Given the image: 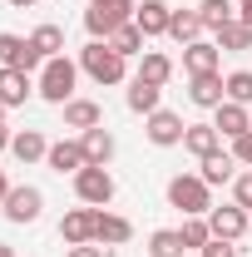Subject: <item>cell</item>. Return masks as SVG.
I'll use <instances>...</instances> for the list:
<instances>
[{"label":"cell","instance_id":"cell-11","mask_svg":"<svg viewBox=\"0 0 252 257\" xmlns=\"http://www.w3.org/2000/svg\"><path fill=\"white\" fill-rule=\"evenodd\" d=\"M45 163H50V173H79V168H89V159H84V144L79 139H60V144H50V154H45Z\"/></svg>","mask_w":252,"mask_h":257},{"label":"cell","instance_id":"cell-21","mask_svg":"<svg viewBox=\"0 0 252 257\" xmlns=\"http://www.w3.org/2000/svg\"><path fill=\"white\" fill-rule=\"evenodd\" d=\"M134 79H144V84H158V89H163V84L173 79V60H168L163 50H144V55H139V74H134Z\"/></svg>","mask_w":252,"mask_h":257},{"label":"cell","instance_id":"cell-4","mask_svg":"<svg viewBox=\"0 0 252 257\" xmlns=\"http://www.w3.org/2000/svg\"><path fill=\"white\" fill-rule=\"evenodd\" d=\"M134 10H139L134 0H89V10H84V30H89V40H109L119 25L134 20Z\"/></svg>","mask_w":252,"mask_h":257},{"label":"cell","instance_id":"cell-7","mask_svg":"<svg viewBox=\"0 0 252 257\" xmlns=\"http://www.w3.org/2000/svg\"><path fill=\"white\" fill-rule=\"evenodd\" d=\"M144 134H149L154 149H173V144H183L188 124H183V114H173V109H154V114L144 119Z\"/></svg>","mask_w":252,"mask_h":257},{"label":"cell","instance_id":"cell-32","mask_svg":"<svg viewBox=\"0 0 252 257\" xmlns=\"http://www.w3.org/2000/svg\"><path fill=\"white\" fill-rule=\"evenodd\" d=\"M222 84H227V99H232V104H252V69L222 74Z\"/></svg>","mask_w":252,"mask_h":257},{"label":"cell","instance_id":"cell-17","mask_svg":"<svg viewBox=\"0 0 252 257\" xmlns=\"http://www.w3.org/2000/svg\"><path fill=\"white\" fill-rule=\"evenodd\" d=\"M188 99L198 104V109H218L222 99H227L222 74H193V79H188Z\"/></svg>","mask_w":252,"mask_h":257},{"label":"cell","instance_id":"cell-25","mask_svg":"<svg viewBox=\"0 0 252 257\" xmlns=\"http://www.w3.org/2000/svg\"><path fill=\"white\" fill-rule=\"evenodd\" d=\"M124 104L134 109V114H144V119H149L154 109H163V89H158V84H144V79H134V84H129V94H124Z\"/></svg>","mask_w":252,"mask_h":257},{"label":"cell","instance_id":"cell-12","mask_svg":"<svg viewBox=\"0 0 252 257\" xmlns=\"http://www.w3.org/2000/svg\"><path fill=\"white\" fill-rule=\"evenodd\" d=\"M213 128H218L222 139H242V134H252V114H247V104H232V99H222L218 109H213Z\"/></svg>","mask_w":252,"mask_h":257},{"label":"cell","instance_id":"cell-38","mask_svg":"<svg viewBox=\"0 0 252 257\" xmlns=\"http://www.w3.org/2000/svg\"><path fill=\"white\" fill-rule=\"evenodd\" d=\"M5 198H10V178L0 173V208H5Z\"/></svg>","mask_w":252,"mask_h":257},{"label":"cell","instance_id":"cell-35","mask_svg":"<svg viewBox=\"0 0 252 257\" xmlns=\"http://www.w3.org/2000/svg\"><path fill=\"white\" fill-rule=\"evenodd\" d=\"M232 159H237V163H247V168H252V134L232 139Z\"/></svg>","mask_w":252,"mask_h":257},{"label":"cell","instance_id":"cell-3","mask_svg":"<svg viewBox=\"0 0 252 257\" xmlns=\"http://www.w3.org/2000/svg\"><path fill=\"white\" fill-rule=\"evenodd\" d=\"M168 208H178L183 218H208L213 213V188L198 173H178V178H168Z\"/></svg>","mask_w":252,"mask_h":257},{"label":"cell","instance_id":"cell-36","mask_svg":"<svg viewBox=\"0 0 252 257\" xmlns=\"http://www.w3.org/2000/svg\"><path fill=\"white\" fill-rule=\"evenodd\" d=\"M64 257H109V247H99V242H84V247H69Z\"/></svg>","mask_w":252,"mask_h":257},{"label":"cell","instance_id":"cell-2","mask_svg":"<svg viewBox=\"0 0 252 257\" xmlns=\"http://www.w3.org/2000/svg\"><path fill=\"white\" fill-rule=\"evenodd\" d=\"M74 79H79V64L69 60V55H55V60H45V69H40V79H35V94L64 109V104L74 99Z\"/></svg>","mask_w":252,"mask_h":257},{"label":"cell","instance_id":"cell-10","mask_svg":"<svg viewBox=\"0 0 252 257\" xmlns=\"http://www.w3.org/2000/svg\"><path fill=\"white\" fill-rule=\"evenodd\" d=\"M208 227H213V237L237 242V237L252 227V213H247V208H237V203H222V208H213V213H208Z\"/></svg>","mask_w":252,"mask_h":257},{"label":"cell","instance_id":"cell-15","mask_svg":"<svg viewBox=\"0 0 252 257\" xmlns=\"http://www.w3.org/2000/svg\"><path fill=\"white\" fill-rule=\"evenodd\" d=\"M50 154V139L40 134V128H20V134H10V159L15 163H40Z\"/></svg>","mask_w":252,"mask_h":257},{"label":"cell","instance_id":"cell-14","mask_svg":"<svg viewBox=\"0 0 252 257\" xmlns=\"http://www.w3.org/2000/svg\"><path fill=\"white\" fill-rule=\"evenodd\" d=\"M218 64H222L218 40H198V45L183 50V69H188V79H193V74H218Z\"/></svg>","mask_w":252,"mask_h":257},{"label":"cell","instance_id":"cell-23","mask_svg":"<svg viewBox=\"0 0 252 257\" xmlns=\"http://www.w3.org/2000/svg\"><path fill=\"white\" fill-rule=\"evenodd\" d=\"M183 149H188L193 159H208V154H218L222 149V134L213 124H188V134H183Z\"/></svg>","mask_w":252,"mask_h":257},{"label":"cell","instance_id":"cell-34","mask_svg":"<svg viewBox=\"0 0 252 257\" xmlns=\"http://www.w3.org/2000/svg\"><path fill=\"white\" fill-rule=\"evenodd\" d=\"M198 257H237V247H232L227 237H213V242H208V247H203Z\"/></svg>","mask_w":252,"mask_h":257},{"label":"cell","instance_id":"cell-8","mask_svg":"<svg viewBox=\"0 0 252 257\" xmlns=\"http://www.w3.org/2000/svg\"><path fill=\"white\" fill-rule=\"evenodd\" d=\"M10 223H35L40 213H45V193L35 188V183H20V188H10V198H5V208H0Z\"/></svg>","mask_w":252,"mask_h":257},{"label":"cell","instance_id":"cell-28","mask_svg":"<svg viewBox=\"0 0 252 257\" xmlns=\"http://www.w3.org/2000/svg\"><path fill=\"white\" fill-rule=\"evenodd\" d=\"M188 247H183V232L178 227H158V232H149V257H183Z\"/></svg>","mask_w":252,"mask_h":257},{"label":"cell","instance_id":"cell-13","mask_svg":"<svg viewBox=\"0 0 252 257\" xmlns=\"http://www.w3.org/2000/svg\"><path fill=\"white\" fill-rule=\"evenodd\" d=\"M168 20H173V5H168V0H144V5L134 10V25L144 30V40L168 35Z\"/></svg>","mask_w":252,"mask_h":257},{"label":"cell","instance_id":"cell-39","mask_svg":"<svg viewBox=\"0 0 252 257\" xmlns=\"http://www.w3.org/2000/svg\"><path fill=\"white\" fill-rule=\"evenodd\" d=\"M0 154H10V128H0Z\"/></svg>","mask_w":252,"mask_h":257},{"label":"cell","instance_id":"cell-33","mask_svg":"<svg viewBox=\"0 0 252 257\" xmlns=\"http://www.w3.org/2000/svg\"><path fill=\"white\" fill-rule=\"evenodd\" d=\"M232 203H237V208H247V213H252V168H247V173H237V178H232Z\"/></svg>","mask_w":252,"mask_h":257},{"label":"cell","instance_id":"cell-5","mask_svg":"<svg viewBox=\"0 0 252 257\" xmlns=\"http://www.w3.org/2000/svg\"><path fill=\"white\" fill-rule=\"evenodd\" d=\"M74 193H79V203H89V208H109V203H114V173L89 163V168L74 173Z\"/></svg>","mask_w":252,"mask_h":257},{"label":"cell","instance_id":"cell-1","mask_svg":"<svg viewBox=\"0 0 252 257\" xmlns=\"http://www.w3.org/2000/svg\"><path fill=\"white\" fill-rule=\"evenodd\" d=\"M79 69L94 79V84H124L129 74V60L109 45V40H89L84 50H79Z\"/></svg>","mask_w":252,"mask_h":257},{"label":"cell","instance_id":"cell-31","mask_svg":"<svg viewBox=\"0 0 252 257\" xmlns=\"http://www.w3.org/2000/svg\"><path fill=\"white\" fill-rule=\"evenodd\" d=\"M30 45L45 55V60H55V55H64V30L60 25H40V30L30 35Z\"/></svg>","mask_w":252,"mask_h":257},{"label":"cell","instance_id":"cell-19","mask_svg":"<svg viewBox=\"0 0 252 257\" xmlns=\"http://www.w3.org/2000/svg\"><path fill=\"white\" fill-rule=\"evenodd\" d=\"M30 94H35V84H30L25 69H0V104L5 109H20Z\"/></svg>","mask_w":252,"mask_h":257},{"label":"cell","instance_id":"cell-22","mask_svg":"<svg viewBox=\"0 0 252 257\" xmlns=\"http://www.w3.org/2000/svg\"><path fill=\"white\" fill-rule=\"evenodd\" d=\"M99 124H104V109L94 99H69L64 104V128H79L84 134V128H99Z\"/></svg>","mask_w":252,"mask_h":257},{"label":"cell","instance_id":"cell-42","mask_svg":"<svg viewBox=\"0 0 252 257\" xmlns=\"http://www.w3.org/2000/svg\"><path fill=\"white\" fill-rule=\"evenodd\" d=\"M0 128H5V104H0Z\"/></svg>","mask_w":252,"mask_h":257},{"label":"cell","instance_id":"cell-24","mask_svg":"<svg viewBox=\"0 0 252 257\" xmlns=\"http://www.w3.org/2000/svg\"><path fill=\"white\" fill-rule=\"evenodd\" d=\"M168 40H178L183 50L203 40V20H198V10H173V20H168Z\"/></svg>","mask_w":252,"mask_h":257},{"label":"cell","instance_id":"cell-41","mask_svg":"<svg viewBox=\"0 0 252 257\" xmlns=\"http://www.w3.org/2000/svg\"><path fill=\"white\" fill-rule=\"evenodd\" d=\"M0 257H15V247H10V242H0Z\"/></svg>","mask_w":252,"mask_h":257},{"label":"cell","instance_id":"cell-16","mask_svg":"<svg viewBox=\"0 0 252 257\" xmlns=\"http://www.w3.org/2000/svg\"><path fill=\"white\" fill-rule=\"evenodd\" d=\"M198 178L208 183V188H222V183H232L237 178V159L232 154H208V159H198Z\"/></svg>","mask_w":252,"mask_h":257},{"label":"cell","instance_id":"cell-26","mask_svg":"<svg viewBox=\"0 0 252 257\" xmlns=\"http://www.w3.org/2000/svg\"><path fill=\"white\" fill-rule=\"evenodd\" d=\"M198 20H203V30L218 35L227 20H237V5L232 0H198Z\"/></svg>","mask_w":252,"mask_h":257},{"label":"cell","instance_id":"cell-18","mask_svg":"<svg viewBox=\"0 0 252 257\" xmlns=\"http://www.w3.org/2000/svg\"><path fill=\"white\" fill-rule=\"evenodd\" d=\"M129 237H134V223L119 218V213H104V208H99V227H94V242H99V247H124Z\"/></svg>","mask_w":252,"mask_h":257},{"label":"cell","instance_id":"cell-6","mask_svg":"<svg viewBox=\"0 0 252 257\" xmlns=\"http://www.w3.org/2000/svg\"><path fill=\"white\" fill-rule=\"evenodd\" d=\"M0 69H25V74H35V69H45V55L35 50L30 40L0 30Z\"/></svg>","mask_w":252,"mask_h":257},{"label":"cell","instance_id":"cell-37","mask_svg":"<svg viewBox=\"0 0 252 257\" xmlns=\"http://www.w3.org/2000/svg\"><path fill=\"white\" fill-rule=\"evenodd\" d=\"M237 20H242V25H252V0H237Z\"/></svg>","mask_w":252,"mask_h":257},{"label":"cell","instance_id":"cell-29","mask_svg":"<svg viewBox=\"0 0 252 257\" xmlns=\"http://www.w3.org/2000/svg\"><path fill=\"white\" fill-rule=\"evenodd\" d=\"M109 45H114V50H119L124 60H134V55H144V30H139V25L129 20V25H119V30L109 35Z\"/></svg>","mask_w":252,"mask_h":257},{"label":"cell","instance_id":"cell-30","mask_svg":"<svg viewBox=\"0 0 252 257\" xmlns=\"http://www.w3.org/2000/svg\"><path fill=\"white\" fill-rule=\"evenodd\" d=\"M178 232H183V247H188V252H203V247L213 242L208 218H183V227H178Z\"/></svg>","mask_w":252,"mask_h":257},{"label":"cell","instance_id":"cell-27","mask_svg":"<svg viewBox=\"0 0 252 257\" xmlns=\"http://www.w3.org/2000/svg\"><path fill=\"white\" fill-rule=\"evenodd\" d=\"M218 50H227V55H242V50H252V25H242V20H227L218 35Z\"/></svg>","mask_w":252,"mask_h":257},{"label":"cell","instance_id":"cell-9","mask_svg":"<svg viewBox=\"0 0 252 257\" xmlns=\"http://www.w3.org/2000/svg\"><path fill=\"white\" fill-rule=\"evenodd\" d=\"M94 227H99V208H69L60 218V237H64V247H84V242H94Z\"/></svg>","mask_w":252,"mask_h":257},{"label":"cell","instance_id":"cell-40","mask_svg":"<svg viewBox=\"0 0 252 257\" xmlns=\"http://www.w3.org/2000/svg\"><path fill=\"white\" fill-rule=\"evenodd\" d=\"M10 5H15V10H30V5H35V0H10Z\"/></svg>","mask_w":252,"mask_h":257},{"label":"cell","instance_id":"cell-20","mask_svg":"<svg viewBox=\"0 0 252 257\" xmlns=\"http://www.w3.org/2000/svg\"><path fill=\"white\" fill-rule=\"evenodd\" d=\"M79 144H84V159L94 163V168H109V159H114V134H109L104 124H99V128H84Z\"/></svg>","mask_w":252,"mask_h":257}]
</instances>
